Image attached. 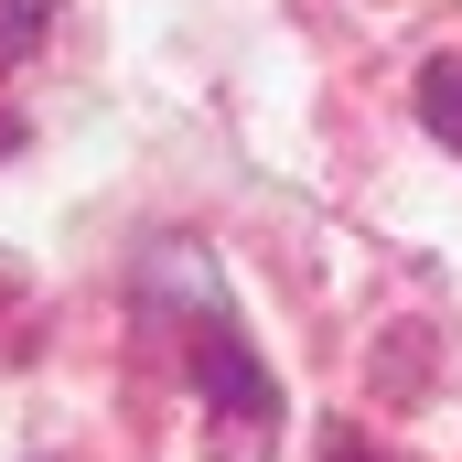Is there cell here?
Wrapping results in <instances>:
<instances>
[{"instance_id":"obj_1","label":"cell","mask_w":462,"mask_h":462,"mask_svg":"<svg viewBox=\"0 0 462 462\" xmlns=\"http://www.w3.org/2000/svg\"><path fill=\"white\" fill-rule=\"evenodd\" d=\"M194 387H205V409L226 430V462H258V441L280 430V387H269V365L247 355V334L226 312H205V334H194Z\"/></svg>"},{"instance_id":"obj_2","label":"cell","mask_w":462,"mask_h":462,"mask_svg":"<svg viewBox=\"0 0 462 462\" xmlns=\"http://www.w3.org/2000/svg\"><path fill=\"white\" fill-rule=\"evenodd\" d=\"M420 118H430V129H441V140L462 151V54H441V65H420Z\"/></svg>"},{"instance_id":"obj_3","label":"cell","mask_w":462,"mask_h":462,"mask_svg":"<svg viewBox=\"0 0 462 462\" xmlns=\"http://www.w3.org/2000/svg\"><path fill=\"white\" fill-rule=\"evenodd\" d=\"M54 22V0H0V65L11 54H32V32Z\"/></svg>"},{"instance_id":"obj_4","label":"cell","mask_w":462,"mask_h":462,"mask_svg":"<svg viewBox=\"0 0 462 462\" xmlns=\"http://www.w3.org/2000/svg\"><path fill=\"white\" fill-rule=\"evenodd\" d=\"M323 462H387V452H376V441H334Z\"/></svg>"}]
</instances>
